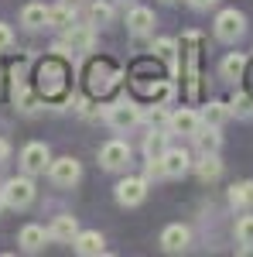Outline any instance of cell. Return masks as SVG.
<instances>
[{
	"label": "cell",
	"instance_id": "1",
	"mask_svg": "<svg viewBox=\"0 0 253 257\" xmlns=\"http://www.w3.org/2000/svg\"><path fill=\"white\" fill-rule=\"evenodd\" d=\"M93 45H96L93 24H69V28H65V38L55 41L52 52H55V55H72V52H93Z\"/></svg>",
	"mask_w": 253,
	"mask_h": 257
},
{
	"label": "cell",
	"instance_id": "2",
	"mask_svg": "<svg viewBox=\"0 0 253 257\" xmlns=\"http://www.w3.org/2000/svg\"><path fill=\"white\" fill-rule=\"evenodd\" d=\"M0 199H4V206H11V209H28V206L35 202V182H31V175L7 178L4 189H0Z\"/></svg>",
	"mask_w": 253,
	"mask_h": 257
},
{
	"label": "cell",
	"instance_id": "3",
	"mask_svg": "<svg viewBox=\"0 0 253 257\" xmlns=\"http://www.w3.org/2000/svg\"><path fill=\"white\" fill-rule=\"evenodd\" d=\"M65 79H69V69H65L62 62H55V59L41 62V69H38V89L45 93V96H59V93H65Z\"/></svg>",
	"mask_w": 253,
	"mask_h": 257
},
{
	"label": "cell",
	"instance_id": "4",
	"mask_svg": "<svg viewBox=\"0 0 253 257\" xmlns=\"http://www.w3.org/2000/svg\"><path fill=\"white\" fill-rule=\"evenodd\" d=\"M140 120H144V113H140V106H137L134 99H117L113 106H106V123L113 131H130Z\"/></svg>",
	"mask_w": 253,
	"mask_h": 257
},
{
	"label": "cell",
	"instance_id": "5",
	"mask_svg": "<svg viewBox=\"0 0 253 257\" xmlns=\"http://www.w3.org/2000/svg\"><path fill=\"white\" fill-rule=\"evenodd\" d=\"M120 82V69L110 59H99L89 65V93H106Z\"/></svg>",
	"mask_w": 253,
	"mask_h": 257
},
{
	"label": "cell",
	"instance_id": "6",
	"mask_svg": "<svg viewBox=\"0 0 253 257\" xmlns=\"http://www.w3.org/2000/svg\"><path fill=\"white\" fill-rule=\"evenodd\" d=\"M99 165L106 172H123L130 165V144L127 141H106L99 148Z\"/></svg>",
	"mask_w": 253,
	"mask_h": 257
},
{
	"label": "cell",
	"instance_id": "7",
	"mask_svg": "<svg viewBox=\"0 0 253 257\" xmlns=\"http://www.w3.org/2000/svg\"><path fill=\"white\" fill-rule=\"evenodd\" d=\"M48 165H52V151H48V144H41V141H31V144L21 151V168H24V175H41Z\"/></svg>",
	"mask_w": 253,
	"mask_h": 257
},
{
	"label": "cell",
	"instance_id": "8",
	"mask_svg": "<svg viewBox=\"0 0 253 257\" xmlns=\"http://www.w3.org/2000/svg\"><path fill=\"white\" fill-rule=\"evenodd\" d=\"M48 178L62 185V189H69V185H76L79 178H82V165H79L72 155H65V158H55L48 165Z\"/></svg>",
	"mask_w": 253,
	"mask_h": 257
},
{
	"label": "cell",
	"instance_id": "9",
	"mask_svg": "<svg viewBox=\"0 0 253 257\" xmlns=\"http://www.w3.org/2000/svg\"><path fill=\"white\" fill-rule=\"evenodd\" d=\"M243 31H246V18L239 14V11H219V18H215V38L219 41H236L243 38Z\"/></svg>",
	"mask_w": 253,
	"mask_h": 257
},
{
	"label": "cell",
	"instance_id": "10",
	"mask_svg": "<svg viewBox=\"0 0 253 257\" xmlns=\"http://www.w3.org/2000/svg\"><path fill=\"white\" fill-rule=\"evenodd\" d=\"M147 199V178H120L117 182V202L134 209Z\"/></svg>",
	"mask_w": 253,
	"mask_h": 257
},
{
	"label": "cell",
	"instance_id": "11",
	"mask_svg": "<svg viewBox=\"0 0 253 257\" xmlns=\"http://www.w3.org/2000/svg\"><path fill=\"white\" fill-rule=\"evenodd\" d=\"M188 243H192V233L181 223H171L161 230V250L164 254H181V250H188Z\"/></svg>",
	"mask_w": 253,
	"mask_h": 257
},
{
	"label": "cell",
	"instance_id": "12",
	"mask_svg": "<svg viewBox=\"0 0 253 257\" xmlns=\"http://www.w3.org/2000/svg\"><path fill=\"white\" fill-rule=\"evenodd\" d=\"M161 161H164V172H168V178H181L192 172V155L185 151V148H168L164 155H161Z\"/></svg>",
	"mask_w": 253,
	"mask_h": 257
},
{
	"label": "cell",
	"instance_id": "13",
	"mask_svg": "<svg viewBox=\"0 0 253 257\" xmlns=\"http://www.w3.org/2000/svg\"><path fill=\"white\" fill-rule=\"evenodd\" d=\"M198 127H202V113H198V110L181 106V110L171 113V134H185V138H192Z\"/></svg>",
	"mask_w": 253,
	"mask_h": 257
},
{
	"label": "cell",
	"instance_id": "14",
	"mask_svg": "<svg viewBox=\"0 0 253 257\" xmlns=\"http://www.w3.org/2000/svg\"><path fill=\"white\" fill-rule=\"evenodd\" d=\"M103 243L106 240H103L99 230H79L76 240H72V250L82 257H96V254H103Z\"/></svg>",
	"mask_w": 253,
	"mask_h": 257
},
{
	"label": "cell",
	"instance_id": "15",
	"mask_svg": "<svg viewBox=\"0 0 253 257\" xmlns=\"http://www.w3.org/2000/svg\"><path fill=\"white\" fill-rule=\"evenodd\" d=\"M195 148H198V155H219V148H222V134H219V127L212 123H205V127H198L192 134Z\"/></svg>",
	"mask_w": 253,
	"mask_h": 257
},
{
	"label": "cell",
	"instance_id": "16",
	"mask_svg": "<svg viewBox=\"0 0 253 257\" xmlns=\"http://www.w3.org/2000/svg\"><path fill=\"white\" fill-rule=\"evenodd\" d=\"M48 240H52V237H48V230H45V226H38V223H28V226L21 230L18 243H21V250H24V254H38Z\"/></svg>",
	"mask_w": 253,
	"mask_h": 257
},
{
	"label": "cell",
	"instance_id": "17",
	"mask_svg": "<svg viewBox=\"0 0 253 257\" xmlns=\"http://www.w3.org/2000/svg\"><path fill=\"white\" fill-rule=\"evenodd\" d=\"M127 31L130 35H151L154 31V11L151 7H134L127 14Z\"/></svg>",
	"mask_w": 253,
	"mask_h": 257
},
{
	"label": "cell",
	"instance_id": "18",
	"mask_svg": "<svg viewBox=\"0 0 253 257\" xmlns=\"http://www.w3.org/2000/svg\"><path fill=\"white\" fill-rule=\"evenodd\" d=\"M79 233V219L69 216V213H62V216H55V223H52V230H48V237L59 240V243H72Z\"/></svg>",
	"mask_w": 253,
	"mask_h": 257
},
{
	"label": "cell",
	"instance_id": "19",
	"mask_svg": "<svg viewBox=\"0 0 253 257\" xmlns=\"http://www.w3.org/2000/svg\"><path fill=\"white\" fill-rule=\"evenodd\" d=\"M195 175H198V182H205V185L219 182L222 178V161H219V155H202V161H195Z\"/></svg>",
	"mask_w": 253,
	"mask_h": 257
},
{
	"label": "cell",
	"instance_id": "20",
	"mask_svg": "<svg viewBox=\"0 0 253 257\" xmlns=\"http://www.w3.org/2000/svg\"><path fill=\"white\" fill-rule=\"evenodd\" d=\"M21 24H24L28 31L48 28V7H45V4H28V7L21 11Z\"/></svg>",
	"mask_w": 253,
	"mask_h": 257
},
{
	"label": "cell",
	"instance_id": "21",
	"mask_svg": "<svg viewBox=\"0 0 253 257\" xmlns=\"http://www.w3.org/2000/svg\"><path fill=\"white\" fill-rule=\"evenodd\" d=\"M69 24H76V4H55V7H48V28H69Z\"/></svg>",
	"mask_w": 253,
	"mask_h": 257
},
{
	"label": "cell",
	"instance_id": "22",
	"mask_svg": "<svg viewBox=\"0 0 253 257\" xmlns=\"http://www.w3.org/2000/svg\"><path fill=\"white\" fill-rule=\"evenodd\" d=\"M168 134H171V131L151 127V134H144V158H161V155L168 151Z\"/></svg>",
	"mask_w": 253,
	"mask_h": 257
},
{
	"label": "cell",
	"instance_id": "23",
	"mask_svg": "<svg viewBox=\"0 0 253 257\" xmlns=\"http://www.w3.org/2000/svg\"><path fill=\"white\" fill-rule=\"evenodd\" d=\"M243 69H246V59H243L239 52L226 55V59H222V65H219V72H222V79H226V82L243 79Z\"/></svg>",
	"mask_w": 253,
	"mask_h": 257
},
{
	"label": "cell",
	"instance_id": "24",
	"mask_svg": "<svg viewBox=\"0 0 253 257\" xmlns=\"http://www.w3.org/2000/svg\"><path fill=\"white\" fill-rule=\"evenodd\" d=\"M113 14H117V11H113V4H106V0H93V4H89V24H93V28L110 24Z\"/></svg>",
	"mask_w": 253,
	"mask_h": 257
},
{
	"label": "cell",
	"instance_id": "25",
	"mask_svg": "<svg viewBox=\"0 0 253 257\" xmlns=\"http://www.w3.org/2000/svg\"><path fill=\"white\" fill-rule=\"evenodd\" d=\"M226 117H229V106H226V103H219V99L205 103V110H202V123H212V127H222Z\"/></svg>",
	"mask_w": 253,
	"mask_h": 257
},
{
	"label": "cell",
	"instance_id": "26",
	"mask_svg": "<svg viewBox=\"0 0 253 257\" xmlns=\"http://www.w3.org/2000/svg\"><path fill=\"white\" fill-rule=\"evenodd\" d=\"M229 202H233L236 209L253 206V182H236L233 189H229Z\"/></svg>",
	"mask_w": 253,
	"mask_h": 257
},
{
	"label": "cell",
	"instance_id": "27",
	"mask_svg": "<svg viewBox=\"0 0 253 257\" xmlns=\"http://www.w3.org/2000/svg\"><path fill=\"white\" fill-rule=\"evenodd\" d=\"M147 123L157 127V131H171V113L164 110V103H154V106L147 110Z\"/></svg>",
	"mask_w": 253,
	"mask_h": 257
},
{
	"label": "cell",
	"instance_id": "28",
	"mask_svg": "<svg viewBox=\"0 0 253 257\" xmlns=\"http://www.w3.org/2000/svg\"><path fill=\"white\" fill-rule=\"evenodd\" d=\"M175 48H178V45H175L171 38H157V41H154V55L168 62V65H171V72L178 69V62H175Z\"/></svg>",
	"mask_w": 253,
	"mask_h": 257
},
{
	"label": "cell",
	"instance_id": "29",
	"mask_svg": "<svg viewBox=\"0 0 253 257\" xmlns=\"http://www.w3.org/2000/svg\"><path fill=\"white\" fill-rule=\"evenodd\" d=\"M147 89V96L154 99V103H168V99L175 96V89H171V82H161V79H154L151 86H144Z\"/></svg>",
	"mask_w": 253,
	"mask_h": 257
},
{
	"label": "cell",
	"instance_id": "30",
	"mask_svg": "<svg viewBox=\"0 0 253 257\" xmlns=\"http://www.w3.org/2000/svg\"><path fill=\"white\" fill-rule=\"evenodd\" d=\"M236 240H239V243H253V216L236 219Z\"/></svg>",
	"mask_w": 253,
	"mask_h": 257
},
{
	"label": "cell",
	"instance_id": "31",
	"mask_svg": "<svg viewBox=\"0 0 253 257\" xmlns=\"http://www.w3.org/2000/svg\"><path fill=\"white\" fill-rule=\"evenodd\" d=\"M144 178H147V182H151V178H168V172H164V161H161V158H147Z\"/></svg>",
	"mask_w": 253,
	"mask_h": 257
},
{
	"label": "cell",
	"instance_id": "32",
	"mask_svg": "<svg viewBox=\"0 0 253 257\" xmlns=\"http://www.w3.org/2000/svg\"><path fill=\"white\" fill-rule=\"evenodd\" d=\"M250 110H253L250 96H243V93H239V96H233V103H229V113H239V117H246Z\"/></svg>",
	"mask_w": 253,
	"mask_h": 257
},
{
	"label": "cell",
	"instance_id": "33",
	"mask_svg": "<svg viewBox=\"0 0 253 257\" xmlns=\"http://www.w3.org/2000/svg\"><path fill=\"white\" fill-rule=\"evenodd\" d=\"M11 45H14V31H11V24L0 21V52H11Z\"/></svg>",
	"mask_w": 253,
	"mask_h": 257
},
{
	"label": "cell",
	"instance_id": "34",
	"mask_svg": "<svg viewBox=\"0 0 253 257\" xmlns=\"http://www.w3.org/2000/svg\"><path fill=\"white\" fill-rule=\"evenodd\" d=\"M7 158H11V144H7V141L0 138V165H4Z\"/></svg>",
	"mask_w": 253,
	"mask_h": 257
},
{
	"label": "cell",
	"instance_id": "35",
	"mask_svg": "<svg viewBox=\"0 0 253 257\" xmlns=\"http://www.w3.org/2000/svg\"><path fill=\"white\" fill-rule=\"evenodd\" d=\"M188 4H192L195 11H209V7H212L215 0H188Z\"/></svg>",
	"mask_w": 253,
	"mask_h": 257
},
{
	"label": "cell",
	"instance_id": "36",
	"mask_svg": "<svg viewBox=\"0 0 253 257\" xmlns=\"http://www.w3.org/2000/svg\"><path fill=\"white\" fill-rule=\"evenodd\" d=\"M120 4H130V0H120Z\"/></svg>",
	"mask_w": 253,
	"mask_h": 257
},
{
	"label": "cell",
	"instance_id": "37",
	"mask_svg": "<svg viewBox=\"0 0 253 257\" xmlns=\"http://www.w3.org/2000/svg\"><path fill=\"white\" fill-rule=\"evenodd\" d=\"M0 209H4V199H0Z\"/></svg>",
	"mask_w": 253,
	"mask_h": 257
}]
</instances>
